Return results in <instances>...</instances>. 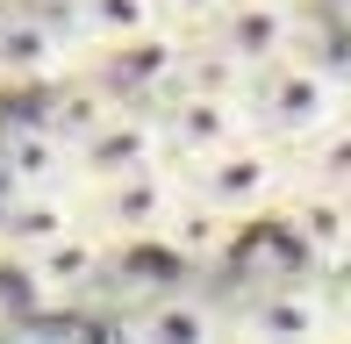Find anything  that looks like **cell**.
<instances>
[{"label":"cell","mask_w":351,"mask_h":344,"mask_svg":"<svg viewBox=\"0 0 351 344\" xmlns=\"http://www.w3.org/2000/svg\"><path fill=\"white\" fill-rule=\"evenodd\" d=\"M237 101H244L251 136H265V144H280L287 158H294V151H308L351 108V72L330 65V58H315V51H294V58H280V65L251 72Z\"/></svg>","instance_id":"6da1fadb"},{"label":"cell","mask_w":351,"mask_h":344,"mask_svg":"<svg viewBox=\"0 0 351 344\" xmlns=\"http://www.w3.org/2000/svg\"><path fill=\"white\" fill-rule=\"evenodd\" d=\"M230 344H351L344 287L323 273H265L230 302Z\"/></svg>","instance_id":"7a4b0ae2"},{"label":"cell","mask_w":351,"mask_h":344,"mask_svg":"<svg viewBox=\"0 0 351 344\" xmlns=\"http://www.w3.org/2000/svg\"><path fill=\"white\" fill-rule=\"evenodd\" d=\"M186 201L194 208H208L215 223L230 230H251L265 223V215L287 208V194H294V158H287L280 144H265V136H244V144L215 151L208 165H186Z\"/></svg>","instance_id":"3957f363"},{"label":"cell","mask_w":351,"mask_h":344,"mask_svg":"<svg viewBox=\"0 0 351 344\" xmlns=\"http://www.w3.org/2000/svg\"><path fill=\"white\" fill-rule=\"evenodd\" d=\"M186 208V180L180 165H158V172H136V180H115V186H93V194H79V223L93 230V237L108 244V251H165L172 223H180Z\"/></svg>","instance_id":"277c9868"},{"label":"cell","mask_w":351,"mask_h":344,"mask_svg":"<svg viewBox=\"0 0 351 344\" xmlns=\"http://www.w3.org/2000/svg\"><path fill=\"white\" fill-rule=\"evenodd\" d=\"M208 51H222L237 72H265V65H280V58H294V51H308L301 43V8L294 0H222V14L208 29H194Z\"/></svg>","instance_id":"5b68a950"},{"label":"cell","mask_w":351,"mask_h":344,"mask_svg":"<svg viewBox=\"0 0 351 344\" xmlns=\"http://www.w3.org/2000/svg\"><path fill=\"white\" fill-rule=\"evenodd\" d=\"M158 165H172V158H165V130H158V115H151V108H136V101H122L115 115L86 136V144H72V180H79V194L115 186V180H136V172H158Z\"/></svg>","instance_id":"8992f818"},{"label":"cell","mask_w":351,"mask_h":344,"mask_svg":"<svg viewBox=\"0 0 351 344\" xmlns=\"http://www.w3.org/2000/svg\"><path fill=\"white\" fill-rule=\"evenodd\" d=\"M72 72H86V51H79V36L65 22V0L58 8H8L0 14V79L58 86Z\"/></svg>","instance_id":"52a82bcc"},{"label":"cell","mask_w":351,"mask_h":344,"mask_svg":"<svg viewBox=\"0 0 351 344\" xmlns=\"http://www.w3.org/2000/svg\"><path fill=\"white\" fill-rule=\"evenodd\" d=\"M151 115H158V130H165V158L180 165V172L186 165H208L215 151H230V144L251 136L237 93H165Z\"/></svg>","instance_id":"ba28073f"},{"label":"cell","mask_w":351,"mask_h":344,"mask_svg":"<svg viewBox=\"0 0 351 344\" xmlns=\"http://www.w3.org/2000/svg\"><path fill=\"white\" fill-rule=\"evenodd\" d=\"M115 344H230V308L201 287H165L122 316Z\"/></svg>","instance_id":"9c48e42d"},{"label":"cell","mask_w":351,"mask_h":344,"mask_svg":"<svg viewBox=\"0 0 351 344\" xmlns=\"http://www.w3.org/2000/svg\"><path fill=\"white\" fill-rule=\"evenodd\" d=\"M65 22H72V36H79L86 58H122V51L180 36L165 0H65Z\"/></svg>","instance_id":"30bf717a"},{"label":"cell","mask_w":351,"mask_h":344,"mask_svg":"<svg viewBox=\"0 0 351 344\" xmlns=\"http://www.w3.org/2000/svg\"><path fill=\"white\" fill-rule=\"evenodd\" d=\"M0 194H79L72 144L43 115H22L0 130Z\"/></svg>","instance_id":"8fae6325"},{"label":"cell","mask_w":351,"mask_h":344,"mask_svg":"<svg viewBox=\"0 0 351 344\" xmlns=\"http://www.w3.org/2000/svg\"><path fill=\"white\" fill-rule=\"evenodd\" d=\"M273 223L287 230V244L308 258V273L330 280V273H344V265H351V208H344L337 194H308V186H294Z\"/></svg>","instance_id":"7c38bea8"},{"label":"cell","mask_w":351,"mask_h":344,"mask_svg":"<svg viewBox=\"0 0 351 344\" xmlns=\"http://www.w3.org/2000/svg\"><path fill=\"white\" fill-rule=\"evenodd\" d=\"M108 265H115V251L79 223L72 237H58V244H43L36 258H22V273H29V287H36V302H79V294H93L108 280Z\"/></svg>","instance_id":"4fadbf2b"},{"label":"cell","mask_w":351,"mask_h":344,"mask_svg":"<svg viewBox=\"0 0 351 344\" xmlns=\"http://www.w3.org/2000/svg\"><path fill=\"white\" fill-rule=\"evenodd\" d=\"M79 230V194H0V251L14 265Z\"/></svg>","instance_id":"5bb4252c"},{"label":"cell","mask_w":351,"mask_h":344,"mask_svg":"<svg viewBox=\"0 0 351 344\" xmlns=\"http://www.w3.org/2000/svg\"><path fill=\"white\" fill-rule=\"evenodd\" d=\"M115 108H122V93L108 86L101 72H72V79H58V86H51V101H43L36 115L51 122L65 144H86V136L101 130L108 115H115Z\"/></svg>","instance_id":"9a60e30c"},{"label":"cell","mask_w":351,"mask_h":344,"mask_svg":"<svg viewBox=\"0 0 351 344\" xmlns=\"http://www.w3.org/2000/svg\"><path fill=\"white\" fill-rule=\"evenodd\" d=\"M294 186H308V194H337V201L351 194V108L315 136L308 151H294Z\"/></svg>","instance_id":"2e32d148"},{"label":"cell","mask_w":351,"mask_h":344,"mask_svg":"<svg viewBox=\"0 0 351 344\" xmlns=\"http://www.w3.org/2000/svg\"><path fill=\"white\" fill-rule=\"evenodd\" d=\"M230 244H237V230L215 223L208 208H194V201H186L180 223H172V237H165V251H172V258H222Z\"/></svg>","instance_id":"e0dca14e"},{"label":"cell","mask_w":351,"mask_h":344,"mask_svg":"<svg viewBox=\"0 0 351 344\" xmlns=\"http://www.w3.org/2000/svg\"><path fill=\"white\" fill-rule=\"evenodd\" d=\"M344 316H351V287H344Z\"/></svg>","instance_id":"ac0fdd59"},{"label":"cell","mask_w":351,"mask_h":344,"mask_svg":"<svg viewBox=\"0 0 351 344\" xmlns=\"http://www.w3.org/2000/svg\"><path fill=\"white\" fill-rule=\"evenodd\" d=\"M344 208H351V194H344Z\"/></svg>","instance_id":"d6986e66"},{"label":"cell","mask_w":351,"mask_h":344,"mask_svg":"<svg viewBox=\"0 0 351 344\" xmlns=\"http://www.w3.org/2000/svg\"><path fill=\"white\" fill-rule=\"evenodd\" d=\"M294 8H301V0H294Z\"/></svg>","instance_id":"ffe728a7"}]
</instances>
